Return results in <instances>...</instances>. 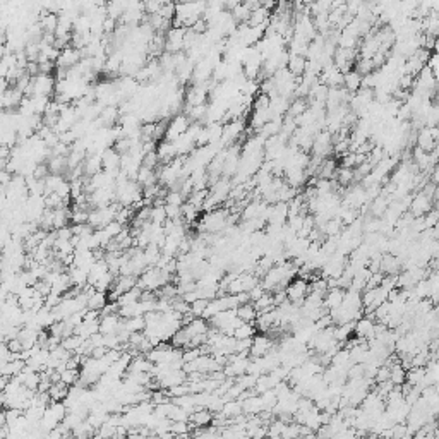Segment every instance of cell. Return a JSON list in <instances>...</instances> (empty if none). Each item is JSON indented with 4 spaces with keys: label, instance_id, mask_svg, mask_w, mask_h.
Masks as SVG:
<instances>
[{
    "label": "cell",
    "instance_id": "cell-44",
    "mask_svg": "<svg viewBox=\"0 0 439 439\" xmlns=\"http://www.w3.org/2000/svg\"><path fill=\"white\" fill-rule=\"evenodd\" d=\"M99 312L98 311H91V309H86L84 311V316H83V321L86 323H93V321H99Z\"/></svg>",
    "mask_w": 439,
    "mask_h": 439
},
{
    "label": "cell",
    "instance_id": "cell-7",
    "mask_svg": "<svg viewBox=\"0 0 439 439\" xmlns=\"http://www.w3.org/2000/svg\"><path fill=\"white\" fill-rule=\"evenodd\" d=\"M122 321L119 314H112V316H102L99 318V331L102 334H117V331L120 329Z\"/></svg>",
    "mask_w": 439,
    "mask_h": 439
},
{
    "label": "cell",
    "instance_id": "cell-11",
    "mask_svg": "<svg viewBox=\"0 0 439 439\" xmlns=\"http://www.w3.org/2000/svg\"><path fill=\"white\" fill-rule=\"evenodd\" d=\"M419 149H422L424 153H431L432 149H436L437 146V141H434L432 136L429 134V129L427 127H422L417 130V141H415Z\"/></svg>",
    "mask_w": 439,
    "mask_h": 439
},
{
    "label": "cell",
    "instance_id": "cell-16",
    "mask_svg": "<svg viewBox=\"0 0 439 439\" xmlns=\"http://www.w3.org/2000/svg\"><path fill=\"white\" fill-rule=\"evenodd\" d=\"M306 62L307 58L302 57V55H290L288 58V64H287V71L290 72L293 78H302L306 71Z\"/></svg>",
    "mask_w": 439,
    "mask_h": 439
},
{
    "label": "cell",
    "instance_id": "cell-24",
    "mask_svg": "<svg viewBox=\"0 0 439 439\" xmlns=\"http://www.w3.org/2000/svg\"><path fill=\"white\" fill-rule=\"evenodd\" d=\"M307 108H309V105H307L306 98H293L292 102H290V105H288L287 115H290L292 119H295V117L304 114Z\"/></svg>",
    "mask_w": 439,
    "mask_h": 439
},
{
    "label": "cell",
    "instance_id": "cell-14",
    "mask_svg": "<svg viewBox=\"0 0 439 439\" xmlns=\"http://www.w3.org/2000/svg\"><path fill=\"white\" fill-rule=\"evenodd\" d=\"M401 268V261L393 254H383L381 257V273L383 275H398Z\"/></svg>",
    "mask_w": 439,
    "mask_h": 439
},
{
    "label": "cell",
    "instance_id": "cell-46",
    "mask_svg": "<svg viewBox=\"0 0 439 439\" xmlns=\"http://www.w3.org/2000/svg\"><path fill=\"white\" fill-rule=\"evenodd\" d=\"M117 28V21L115 19H110V17H107L105 21H103V33L108 35V33H114Z\"/></svg>",
    "mask_w": 439,
    "mask_h": 439
},
{
    "label": "cell",
    "instance_id": "cell-5",
    "mask_svg": "<svg viewBox=\"0 0 439 439\" xmlns=\"http://www.w3.org/2000/svg\"><path fill=\"white\" fill-rule=\"evenodd\" d=\"M374 324L376 321L370 316H362L360 319H357L354 323V333L357 334V338L369 342L374 338Z\"/></svg>",
    "mask_w": 439,
    "mask_h": 439
},
{
    "label": "cell",
    "instance_id": "cell-40",
    "mask_svg": "<svg viewBox=\"0 0 439 439\" xmlns=\"http://www.w3.org/2000/svg\"><path fill=\"white\" fill-rule=\"evenodd\" d=\"M374 381L376 383H386L390 381V367H386V365H381V367H378V370H376V376H374Z\"/></svg>",
    "mask_w": 439,
    "mask_h": 439
},
{
    "label": "cell",
    "instance_id": "cell-20",
    "mask_svg": "<svg viewBox=\"0 0 439 439\" xmlns=\"http://www.w3.org/2000/svg\"><path fill=\"white\" fill-rule=\"evenodd\" d=\"M141 293H143V290H141V288L134 287V288H130L129 292L122 293V295H120L119 298H117V302H115V304L119 306V307L132 306V304H136V302H139V298H141Z\"/></svg>",
    "mask_w": 439,
    "mask_h": 439
},
{
    "label": "cell",
    "instance_id": "cell-32",
    "mask_svg": "<svg viewBox=\"0 0 439 439\" xmlns=\"http://www.w3.org/2000/svg\"><path fill=\"white\" fill-rule=\"evenodd\" d=\"M259 396H261V400H262V407H264V410L273 412V409H275V407H277V403H278L277 393H275L273 390H268V391H264V393H262V395H259Z\"/></svg>",
    "mask_w": 439,
    "mask_h": 439
},
{
    "label": "cell",
    "instance_id": "cell-8",
    "mask_svg": "<svg viewBox=\"0 0 439 439\" xmlns=\"http://www.w3.org/2000/svg\"><path fill=\"white\" fill-rule=\"evenodd\" d=\"M102 168L105 172L120 170V155L114 148H107L102 153Z\"/></svg>",
    "mask_w": 439,
    "mask_h": 439
},
{
    "label": "cell",
    "instance_id": "cell-6",
    "mask_svg": "<svg viewBox=\"0 0 439 439\" xmlns=\"http://www.w3.org/2000/svg\"><path fill=\"white\" fill-rule=\"evenodd\" d=\"M79 60H81V52H79V50L69 47V48H65V50H62L55 64H57L58 69L69 71V69H72L74 65H78Z\"/></svg>",
    "mask_w": 439,
    "mask_h": 439
},
{
    "label": "cell",
    "instance_id": "cell-41",
    "mask_svg": "<svg viewBox=\"0 0 439 439\" xmlns=\"http://www.w3.org/2000/svg\"><path fill=\"white\" fill-rule=\"evenodd\" d=\"M264 288L261 287V282L256 285L254 288H251V290L247 292V295H249V302H256L257 298H261L262 295H264Z\"/></svg>",
    "mask_w": 439,
    "mask_h": 439
},
{
    "label": "cell",
    "instance_id": "cell-35",
    "mask_svg": "<svg viewBox=\"0 0 439 439\" xmlns=\"http://www.w3.org/2000/svg\"><path fill=\"white\" fill-rule=\"evenodd\" d=\"M185 202V199L182 197V194L179 191H166L165 196V205L168 206H182Z\"/></svg>",
    "mask_w": 439,
    "mask_h": 439
},
{
    "label": "cell",
    "instance_id": "cell-26",
    "mask_svg": "<svg viewBox=\"0 0 439 439\" xmlns=\"http://www.w3.org/2000/svg\"><path fill=\"white\" fill-rule=\"evenodd\" d=\"M143 256H144V261H146V266L148 268H151V266H156V262L160 261L161 251L155 246V244H149V246L143 251Z\"/></svg>",
    "mask_w": 439,
    "mask_h": 439
},
{
    "label": "cell",
    "instance_id": "cell-47",
    "mask_svg": "<svg viewBox=\"0 0 439 439\" xmlns=\"http://www.w3.org/2000/svg\"><path fill=\"white\" fill-rule=\"evenodd\" d=\"M6 407V396H4V393H0V409H4Z\"/></svg>",
    "mask_w": 439,
    "mask_h": 439
},
{
    "label": "cell",
    "instance_id": "cell-43",
    "mask_svg": "<svg viewBox=\"0 0 439 439\" xmlns=\"http://www.w3.org/2000/svg\"><path fill=\"white\" fill-rule=\"evenodd\" d=\"M342 168H355V153H347L342 156Z\"/></svg>",
    "mask_w": 439,
    "mask_h": 439
},
{
    "label": "cell",
    "instance_id": "cell-3",
    "mask_svg": "<svg viewBox=\"0 0 439 439\" xmlns=\"http://www.w3.org/2000/svg\"><path fill=\"white\" fill-rule=\"evenodd\" d=\"M275 347L273 338L268 336V334H257V336L252 338V345L249 354L252 355V359H259V357H264L266 354H269Z\"/></svg>",
    "mask_w": 439,
    "mask_h": 439
},
{
    "label": "cell",
    "instance_id": "cell-22",
    "mask_svg": "<svg viewBox=\"0 0 439 439\" xmlns=\"http://www.w3.org/2000/svg\"><path fill=\"white\" fill-rule=\"evenodd\" d=\"M67 393H69V388H67L64 383H60V381L52 383V386H50V390H48L50 401H64Z\"/></svg>",
    "mask_w": 439,
    "mask_h": 439
},
{
    "label": "cell",
    "instance_id": "cell-45",
    "mask_svg": "<svg viewBox=\"0 0 439 439\" xmlns=\"http://www.w3.org/2000/svg\"><path fill=\"white\" fill-rule=\"evenodd\" d=\"M55 232H57V239H60V241H71V239H72V230H71V227L58 228V230H55Z\"/></svg>",
    "mask_w": 439,
    "mask_h": 439
},
{
    "label": "cell",
    "instance_id": "cell-2",
    "mask_svg": "<svg viewBox=\"0 0 439 439\" xmlns=\"http://www.w3.org/2000/svg\"><path fill=\"white\" fill-rule=\"evenodd\" d=\"M31 88L33 96H50L55 91V78L48 74H38L36 78H31Z\"/></svg>",
    "mask_w": 439,
    "mask_h": 439
},
{
    "label": "cell",
    "instance_id": "cell-30",
    "mask_svg": "<svg viewBox=\"0 0 439 439\" xmlns=\"http://www.w3.org/2000/svg\"><path fill=\"white\" fill-rule=\"evenodd\" d=\"M50 96H31V102H33V108H35V115L43 117L45 112L50 105Z\"/></svg>",
    "mask_w": 439,
    "mask_h": 439
},
{
    "label": "cell",
    "instance_id": "cell-10",
    "mask_svg": "<svg viewBox=\"0 0 439 439\" xmlns=\"http://www.w3.org/2000/svg\"><path fill=\"white\" fill-rule=\"evenodd\" d=\"M241 403H242V414H246V415H259L261 412L264 410L259 395H252V396L244 398Z\"/></svg>",
    "mask_w": 439,
    "mask_h": 439
},
{
    "label": "cell",
    "instance_id": "cell-9",
    "mask_svg": "<svg viewBox=\"0 0 439 439\" xmlns=\"http://www.w3.org/2000/svg\"><path fill=\"white\" fill-rule=\"evenodd\" d=\"M343 297H345V290H342V288H331V290H328L324 293L323 297V307L326 311H333L336 309V307L342 306L343 302Z\"/></svg>",
    "mask_w": 439,
    "mask_h": 439
},
{
    "label": "cell",
    "instance_id": "cell-15",
    "mask_svg": "<svg viewBox=\"0 0 439 439\" xmlns=\"http://www.w3.org/2000/svg\"><path fill=\"white\" fill-rule=\"evenodd\" d=\"M235 314H237V318L242 321V323H247V324H254V321L257 318V311L254 309V306L251 304V302H247V304H241L235 309Z\"/></svg>",
    "mask_w": 439,
    "mask_h": 439
},
{
    "label": "cell",
    "instance_id": "cell-13",
    "mask_svg": "<svg viewBox=\"0 0 439 439\" xmlns=\"http://www.w3.org/2000/svg\"><path fill=\"white\" fill-rule=\"evenodd\" d=\"M184 331L187 333L189 340H192L194 336H197V334H206L210 329H208V323L206 319L202 318H194L191 323H189L187 326H182Z\"/></svg>",
    "mask_w": 439,
    "mask_h": 439
},
{
    "label": "cell",
    "instance_id": "cell-25",
    "mask_svg": "<svg viewBox=\"0 0 439 439\" xmlns=\"http://www.w3.org/2000/svg\"><path fill=\"white\" fill-rule=\"evenodd\" d=\"M108 298H107V293L103 292H94L91 297L88 298V306H86V309H91V311H102L103 307L107 306Z\"/></svg>",
    "mask_w": 439,
    "mask_h": 439
},
{
    "label": "cell",
    "instance_id": "cell-1",
    "mask_svg": "<svg viewBox=\"0 0 439 439\" xmlns=\"http://www.w3.org/2000/svg\"><path fill=\"white\" fill-rule=\"evenodd\" d=\"M285 293H287V298L290 304L302 307L307 293H309V283L302 278L292 280V282L287 285V288H285Z\"/></svg>",
    "mask_w": 439,
    "mask_h": 439
},
{
    "label": "cell",
    "instance_id": "cell-19",
    "mask_svg": "<svg viewBox=\"0 0 439 439\" xmlns=\"http://www.w3.org/2000/svg\"><path fill=\"white\" fill-rule=\"evenodd\" d=\"M69 278H71V283L72 287L76 288H83L88 285V271L81 269V268H76V266H71L69 268Z\"/></svg>",
    "mask_w": 439,
    "mask_h": 439
},
{
    "label": "cell",
    "instance_id": "cell-48",
    "mask_svg": "<svg viewBox=\"0 0 439 439\" xmlns=\"http://www.w3.org/2000/svg\"><path fill=\"white\" fill-rule=\"evenodd\" d=\"M93 439H98V437H93Z\"/></svg>",
    "mask_w": 439,
    "mask_h": 439
},
{
    "label": "cell",
    "instance_id": "cell-21",
    "mask_svg": "<svg viewBox=\"0 0 439 439\" xmlns=\"http://www.w3.org/2000/svg\"><path fill=\"white\" fill-rule=\"evenodd\" d=\"M221 415L227 417L228 420H232L239 415H242V403L239 400H228L223 403V409H221Z\"/></svg>",
    "mask_w": 439,
    "mask_h": 439
},
{
    "label": "cell",
    "instance_id": "cell-39",
    "mask_svg": "<svg viewBox=\"0 0 439 439\" xmlns=\"http://www.w3.org/2000/svg\"><path fill=\"white\" fill-rule=\"evenodd\" d=\"M103 230H105L108 237H110L112 241H114V239L117 237V235H119V233L122 232V230H124V225L117 223V221L114 220V221H110V223H108V225H105V227H103Z\"/></svg>",
    "mask_w": 439,
    "mask_h": 439
},
{
    "label": "cell",
    "instance_id": "cell-38",
    "mask_svg": "<svg viewBox=\"0 0 439 439\" xmlns=\"http://www.w3.org/2000/svg\"><path fill=\"white\" fill-rule=\"evenodd\" d=\"M158 16L161 17V19H166V21H174L175 17V4H170V2H165L160 9V12H158Z\"/></svg>",
    "mask_w": 439,
    "mask_h": 439
},
{
    "label": "cell",
    "instance_id": "cell-12",
    "mask_svg": "<svg viewBox=\"0 0 439 439\" xmlns=\"http://www.w3.org/2000/svg\"><path fill=\"white\" fill-rule=\"evenodd\" d=\"M102 168V155H93V156H86L83 161V174L84 177H93V175L99 174Z\"/></svg>",
    "mask_w": 439,
    "mask_h": 439
},
{
    "label": "cell",
    "instance_id": "cell-17",
    "mask_svg": "<svg viewBox=\"0 0 439 439\" xmlns=\"http://www.w3.org/2000/svg\"><path fill=\"white\" fill-rule=\"evenodd\" d=\"M360 83H362V78L357 72L352 69L343 74V88L347 89L350 94H355L357 91L360 89Z\"/></svg>",
    "mask_w": 439,
    "mask_h": 439
},
{
    "label": "cell",
    "instance_id": "cell-27",
    "mask_svg": "<svg viewBox=\"0 0 439 439\" xmlns=\"http://www.w3.org/2000/svg\"><path fill=\"white\" fill-rule=\"evenodd\" d=\"M83 343H84L83 338H79L78 334H71V336H67V338H64V340L60 342V347L65 348V350L71 352V354H76Z\"/></svg>",
    "mask_w": 439,
    "mask_h": 439
},
{
    "label": "cell",
    "instance_id": "cell-34",
    "mask_svg": "<svg viewBox=\"0 0 439 439\" xmlns=\"http://www.w3.org/2000/svg\"><path fill=\"white\" fill-rule=\"evenodd\" d=\"M300 436V425L297 422L292 424H285L283 431H282V439H297Z\"/></svg>",
    "mask_w": 439,
    "mask_h": 439
},
{
    "label": "cell",
    "instance_id": "cell-31",
    "mask_svg": "<svg viewBox=\"0 0 439 439\" xmlns=\"http://www.w3.org/2000/svg\"><path fill=\"white\" fill-rule=\"evenodd\" d=\"M79 381V369H65L60 373V383H64L67 388L74 386Z\"/></svg>",
    "mask_w": 439,
    "mask_h": 439
},
{
    "label": "cell",
    "instance_id": "cell-33",
    "mask_svg": "<svg viewBox=\"0 0 439 439\" xmlns=\"http://www.w3.org/2000/svg\"><path fill=\"white\" fill-rule=\"evenodd\" d=\"M88 210H79V208H72L71 210V221L72 225H83L88 223Z\"/></svg>",
    "mask_w": 439,
    "mask_h": 439
},
{
    "label": "cell",
    "instance_id": "cell-36",
    "mask_svg": "<svg viewBox=\"0 0 439 439\" xmlns=\"http://www.w3.org/2000/svg\"><path fill=\"white\" fill-rule=\"evenodd\" d=\"M166 220V213H165V206L160 208H151V215H149V221L151 223H160L163 225Z\"/></svg>",
    "mask_w": 439,
    "mask_h": 439
},
{
    "label": "cell",
    "instance_id": "cell-37",
    "mask_svg": "<svg viewBox=\"0 0 439 439\" xmlns=\"http://www.w3.org/2000/svg\"><path fill=\"white\" fill-rule=\"evenodd\" d=\"M206 306H208V300H205V298H197V300H194L191 304V314L194 318H202V314H205V311H206Z\"/></svg>",
    "mask_w": 439,
    "mask_h": 439
},
{
    "label": "cell",
    "instance_id": "cell-28",
    "mask_svg": "<svg viewBox=\"0 0 439 439\" xmlns=\"http://www.w3.org/2000/svg\"><path fill=\"white\" fill-rule=\"evenodd\" d=\"M124 328L127 333H143L146 323H144V318H130L124 319Z\"/></svg>",
    "mask_w": 439,
    "mask_h": 439
},
{
    "label": "cell",
    "instance_id": "cell-4",
    "mask_svg": "<svg viewBox=\"0 0 439 439\" xmlns=\"http://www.w3.org/2000/svg\"><path fill=\"white\" fill-rule=\"evenodd\" d=\"M434 202L431 201L429 197H425L424 194H414V197H412V202H410V208H409V213H412V215L415 216V218H420V216L427 215L429 211L432 210Z\"/></svg>",
    "mask_w": 439,
    "mask_h": 439
},
{
    "label": "cell",
    "instance_id": "cell-23",
    "mask_svg": "<svg viewBox=\"0 0 439 439\" xmlns=\"http://www.w3.org/2000/svg\"><path fill=\"white\" fill-rule=\"evenodd\" d=\"M390 381L395 386H401L403 383H407V370L401 367L400 362H395L390 367Z\"/></svg>",
    "mask_w": 439,
    "mask_h": 439
},
{
    "label": "cell",
    "instance_id": "cell-42",
    "mask_svg": "<svg viewBox=\"0 0 439 439\" xmlns=\"http://www.w3.org/2000/svg\"><path fill=\"white\" fill-rule=\"evenodd\" d=\"M331 439H357V431L354 427H347L343 431L336 432Z\"/></svg>",
    "mask_w": 439,
    "mask_h": 439
},
{
    "label": "cell",
    "instance_id": "cell-18",
    "mask_svg": "<svg viewBox=\"0 0 439 439\" xmlns=\"http://www.w3.org/2000/svg\"><path fill=\"white\" fill-rule=\"evenodd\" d=\"M151 370H153V364L144 355H141V357H132V360H130V364H129L127 373H146V374H151Z\"/></svg>",
    "mask_w": 439,
    "mask_h": 439
},
{
    "label": "cell",
    "instance_id": "cell-29",
    "mask_svg": "<svg viewBox=\"0 0 439 439\" xmlns=\"http://www.w3.org/2000/svg\"><path fill=\"white\" fill-rule=\"evenodd\" d=\"M254 333H256L254 324L242 323V324L239 326V328L233 331V338H235V340H247V338H254Z\"/></svg>",
    "mask_w": 439,
    "mask_h": 439
}]
</instances>
